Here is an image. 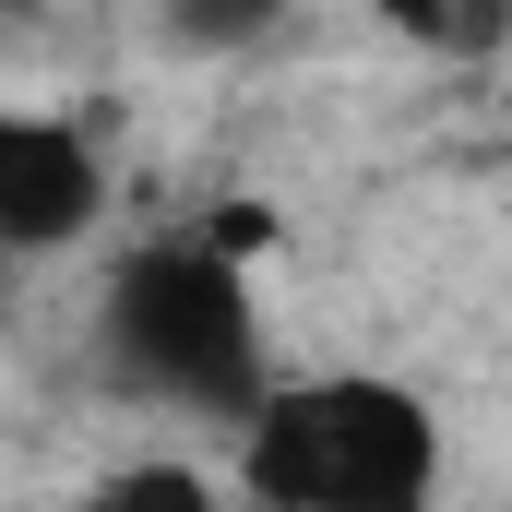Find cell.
Segmentation results:
<instances>
[{
  "mask_svg": "<svg viewBox=\"0 0 512 512\" xmlns=\"http://www.w3.org/2000/svg\"><path fill=\"white\" fill-rule=\"evenodd\" d=\"M227 441L251 512H441V417L382 370H274Z\"/></svg>",
  "mask_w": 512,
  "mask_h": 512,
  "instance_id": "1",
  "label": "cell"
},
{
  "mask_svg": "<svg viewBox=\"0 0 512 512\" xmlns=\"http://www.w3.org/2000/svg\"><path fill=\"white\" fill-rule=\"evenodd\" d=\"M96 358L131 405L203 417V429H239V405L274 382L251 274H239L227 239H143L96 286Z\"/></svg>",
  "mask_w": 512,
  "mask_h": 512,
  "instance_id": "2",
  "label": "cell"
},
{
  "mask_svg": "<svg viewBox=\"0 0 512 512\" xmlns=\"http://www.w3.org/2000/svg\"><path fill=\"white\" fill-rule=\"evenodd\" d=\"M96 215H108V155L72 120L0 108V239H12V262H48L72 239H96Z\"/></svg>",
  "mask_w": 512,
  "mask_h": 512,
  "instance_id": "3",
  "label": "cell"
},
{
  "mask_svg": "<svg viewBox=\"0 0 512 512\" xmlns=\"http://www.w3.org/2000/svg\"><path fill=\"white\" fill-rule=\"evenodd\" d=\"M84 512H227V489L203 477V465H179V453H143V465H108Z\"/></svg>",
  "mask_w": 512,
  "mask_h": 512,
  "instance_id": "4",
  "label": "cell"
},
{
  "mask_svg": "<svg viewBox=\"0 0 512 512\" xmlns=\"http://www.w3.org/2000/svg\"><path fill=\"white\" fill-rule=\"evenodd\" d=\"M155 12H167V36H179V48H203V60H239V48H262V36L298 12V0H155Z\"/></svg>",
  "mask_w": 512,
  "mask_h": 512,
  "instance_id": "5",
  "label": "cell"
},
{
  "mask_svg": "<svg viewBox=\"0 0 512 512\" xmlns=\"http://www.w3.org/2000/svg\"><path fill=\"white\" fill-rule=\"evenodd\" d=\"M370 12H393V24H417V36H465V12H453V0H370Z\"/></svg>",
  "mask_w": 512,
  "mask_h": 512,
  "instance_id": "6",
  "label": "cell"
},
{
  "mask_svg": "<svg viewBox=\"0 0 512 512\" xmlns=\"http://www.w3.org/2000/svg\"><path fill=\"white\" fill-rule=\"evenodd\" d=\"M0 274H12V239H0Z\"/></svg>",
  "mask_w": 512,
  "mask_h": 512,
  "instance_id": "7",
  "label": "cell"
},
{
  "mask_svg": "<svg viewBox=\"0 0 512 512\" xmlns=\"http://www.w3.org/2000/svg\"><path fill=\"white\" fill-rule=\"evenodd\" d=\"M239 512H251V501H239Z\"/></svg>",
  "mask_w": 512,
  "mask_h": 512,
  "instance_id": "8",
  "label": "cell"
}]
</instances>
